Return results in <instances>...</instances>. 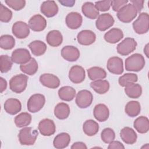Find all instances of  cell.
Returning <instances> with one entry per match:
<instances>
[{"label":"cell","instance_id":"43","mask_svg":"<svg viewBox=\"0 0 149 149\" xmlns=\"http://www.w3.org/2000/svg\"><path fill=\"white\" fill-rule=\"evenodd\" d=\"M12 17V12L4 6L2 3L0 5V20L2 22L8 23Z\"/></svg>","mask_w":149,"mask_h":149},{"label":"cell","instance_id":"7","mask_svg":"<svg viewBox=\"0 0 149 149\" xmlns=\"http://www.w3.org/2000/svg\"><path fill=\"white\" fill-rule=\"evenodd\" d=\"M137 46V42L133 38L127 37L117 45V52L119 54L126 56L133 52Z\"/></svg>","mask_w":149,"mask_h":149},{"label":"cell","instance_id":"35","mask_svg":"<svg viewBox=\"0 0 149 149\" xmlns=\"http://www.w3.org/2000/svg\"><path fill=\"white\" fill-rule=\"evenodd\" d=\"M99 130L98 124L93 119H88L84 122L83 125V130L88 136L96 134Z\"/></svg>","mask_w":149,"mask_h":149},{"label":"cell","instance_id":"44","mask_svg":"<svg viewBox=\"0 0 149 149\" xmlns=\"http://www.w3.org/2000/svg\"><path fill=\"white\" fill-rule=\"evenodd\" d=\"M5 2L8 6L16 11L20 10L26 5L24 0H5Z\"/></svg>","mask_w":149,"mask_h":149},{"label":"cell","instance_id":"40","mask_svg":"<svg viewBox=\"0 0 149 149\" xmlns=\"http://www.w3.org/2000/svg\"><path fill=\"white\" fill-rule=\"evenodd\" d=\"M138 80V77L136 74L127 73H125L119 78L118 83L122 87H125L126 85L134 83Z\"/></svg>","mask_w":149,"mask_h":149},{"label":"cell","instance_id":"1","mask_svg":"<svg viewBox=\"0 0 149 149\" xmlns=\"http://www.w3.org/2000/svg\"><path fill=\"white\" fill-rule=\"evenodd\" d=\"M145 59L141 54L136 53L125 60V69L130 72H139L145 66Z\"/></svg>","mask_w":149,"mask_h":149},{"label":"cell","instance_id":"14","mask_svg":"<svg viewBox=\"0 0 149 149\" xmlns=\"http://www.w3.org/2000/svg\"><path fill=\"white\" fill-rule=\"evenodd\" d=\"M85 77V70L81 66H73L69 72V78L70 80L74 84H79L83 82Z\"/></svg>","mask_w":149,"mask_h":149},{"label":"cell","instance_id":"27","mask_svg":"<svg viewBox=\"0 0 149 149\" xmlns=\"http://www.w3.org/2000/svg\"><path fill=\"white\" fill-rule=\"evenodd\" d=\"M81 11L83 15L90 19H95L99 16V11L97 9L93 3L86 2L81 6Z\"/></svg>","mask_w":149,"mask_h":149},{"label":"cell","instance_id":"8","mask_svg":"<svg viewBox=\"0 0 149 149\" xmlns=\"http://www.w3.org/2000/svg\"><path fill=\"white\" fill-rule=\"evenodd\" d=\"M93 100L92 93L87 90H82L76 95L75 102L80 108H86L90 106Z\"/></svg>","mask_w":149,"mask_h":149},{"label":"cell","instance_id":"16","mask_svg":"<svg viewBox=\"0 0 149 149\" xmlns=\"http://www.w3.org/2000/svg\"><path fill=\"white\" fill-rule=\"evenodd\" d=\"M40 81L45 87L55 89L60 85V80L55 75L51 73H44L40 77Z\"/></svg>","mask_w":149,"mask_h":149},{"label":"cell","instance_id":"6","mask_svg":"<svg viewBox=\"0 0 149 149\" xmlns=\"http://www.w3.org/2000/svg\"><path fill=\"white\" fill-rule=\"evenodd\" d=\"M45 102V98L41 94H34L28 100L27 107L29 112L36 113L40 111Z\"/></svg>","mask_w":149,"mask_h":149},{"label":"cell","instance_id":"42","mask_svg":"<svg viewBox=\"0 0 149 149\" xmlns=\"http://www.w3.org/2000/svg\"><path fill=\"white\" fill-rule=\"evenodd\" d=\"M101 138L105 143L109 144L115 139V133L113 129L110 127H107L101 132Z\"/></svg>","mask_w":149,"mask_h":149},{"label":"cell","instance_id":"36","mask_svg":"<svg viewBox=\"0 0 149 149\" xmlns=\"http://www.w3.org/2000/svg\"><path fill=\"white\" fill-rule=\"evenodd\" d=\"M38 68L37 62L34 58H31L27 63L20 65V70L24 73L30 76L34 74L37 72Z\"/></svg>","mask_w":149,"mask_h":149},{"label":"cell","instance_id":"3","mask_svg":"<svg viewBox=\"0 0 149 149\" xmlns=\"http://www.w3.org/2000/svg\"><path fill=\"white\" fill-rule=\"evenodd\" d=\"M137 13L135 6L130 3L126 4L117 12V17L120 22L128 23L137 16Z\"/></svg>","mask_w":149,"mask_h":149},{"label":"cell","instance_id":"22","mask_svg":"<svg viewBox=\"0 0 149 149\" xmlns=\"http://www.w3.org/2000/svg\"><path fill=\"white\" fill-rule=\"evenodd\" d=\"M120 136L122 141L127 144H133L136 142L137 136L135 131L131 127H125L120 132Z\"/></svg>","mask_w":149,"mask_h":149},{"label":"cell","instance_id":"32","mask_svg":"<svg viewBox=\"0 0 149 149\" xmlns=\"http://www.w3.org/2000/svg\"><path fill=\"white\" fill-rule=\"evenodd\" d=\"M90 87L98 94H104L109 89V83L106 80H97L90 83Z\"/></svg>","mask_w":149,"mask_h":149},{"label":"cell","instance_id":"28","mask_svg":"<svg viewBox=\"0 0 149 149\" xmlns=\"http://www.w3.org/2000/svg\"><path fill=\"white\" fill-rule=\"evenodd\" d=\"M70 107L65 102L58 103L54 108V115L59 119H65L70 114Z\"/></svg>","mask_w":149,"mask_h":149},{"label":"cell","instance_id":"50","mask_svg":"<svg viewBox=\"0 0 149 149\" xmlns=\"http://www.w3.org/2000/svg\"><path fill=\"white\" fill-rule=\"evenodd\" d=\"M58 2L61 3L63 6H68V7H72L74 5L75 3V1H58Z\"/></svg>","mask_w":149,"mask_h":149},{"label":"cell","instance_id":"47","mask_svg":"<svg viewBox=\"0 0 149 149\" xmlns=\"http://www.w3.org/2000/svg\"><path fill=\"white\" fill-rule=\"evenodd\" d=\"M130 3L136 8L137 12L140 13L144 7V1L143 0H131Z\"/></svg>","mask_w":149,"mask_h":149},{"label":"cell","instance_id":"30","mask_svg":"<svg viewBox=\"0 0 149 149\" xmlns=\"http://www.w3.org/2000/svg\"><path fill=\"white\" fill-rule=\"evenodd\" d=\"M133 126L139 133H146L149 130V120L146 116H139L134 121Z\"/></svg>","mask_w":149,"mask_h":149},{"label":"cell","instance_id":"13","mask_svg":"<svg viewBox=\"0 0 149 149\" xmlns=\"http://www.w3.org/2000/svg\"><path fill=\"white\" fill-rule=\"evenodd\" d=\"M40 133L44 136H50L56 131V126L54 121L48 118L41 120L38 126Z\"/></svg>","mask_w":149,"mask_h":149},{"label":"cell","instance_id":"19","mask_svg":"<svg viewBox=\"0 0 149 149\" xmlns=\"http://www.w3.org/2000/svg\"><path fill=\"white\" fill-rule=\"evenodd\" d=\"M78 42L83 45H90L96 40L95 34L91 30H84L80 31L77 36Z\"/></svg>","mask_w":149,"mask_h":149},{"label":"cell","instance_id":"33","mask_svg":"<svg viewBox=\"0 0 149 149\" xmlns=\"http://www.w3.org/2000/svg\"><path fill=\"white\" fill-rule=\"evenodd\" d=\"M125 92L129 98H138L142 94V88L139 84L131 83L125 87Z\"/></svg>","mask_w":149,"mask_h":149},{"label":"cell","instance_id":"9","mask_svg":"<svg viewBox=\"0 0 149 149\" xmlns=\"http://www.w3.org/2000/svg\"><path fill=\"white\" fill-rule=\"evenodd\" d=\"M30 52L26 48H17L14 50L11 55V59L13 62L23 65L27 63L31 59Z\"/></svg>","mask_w":149,"mask_h":149},{"label":"cell","instance_id":"51","mask_svg":"<svg viewBox=\"0 0 149 149\" xmlns=\"http://www.w3.org/2000/svg\"><path fill=\"white\" fill-rule=\"evenodd\" d=\"M0 81H1V93H2L7 87V82L5 79H4L3 77L0 78Z\"/></svg>","mask_w":149,"mask_h":149},{"label":"cell","instance_id":"15","mask_svg":"<svg viewBox=\"0 0 149 149\" xmlns=\"http://www.w3.org/2000/svg\"><path fill=\"white\" fill-rule=\"evenodd\" d=\"M29 26L34 31H41L45 29L47 21L41 15H35L29 19Z\"/></svg>","mask_w":149,"mask_h":149},{"label":"cell","instance_id":"21","mask_svg":"<svg viewBox=\"0 0 149 149\" xmlns=\"http://www.w3.org/2000/svg\"><path fill=\"white\" fill-rule=\"evenodd\" d=\"M4 109L10 115H16L22 109L21 102L16 98H9L4 103Z\"/></svg>","mask_w":149,"mask_h":149},{"label":"cell","instance_id":"38","mask_svg":"<svg viewBox=\"0 0 149 149\" xmlns=\"http://www.w3.org/2000/svg\"><path fill=\"white\" fill-rule=\"evenodd\" d=\"M15 123L18 127L29 125L31 121V115L27 112H22L15 118Z\"/></svg>","mask_w":149,"mask_h":149},{"label":"cell","instance_id":"48","mask_svg":"<svg viewBox=\"0 0 149 149\" xmlns=\"http://www.w3.org/2000/svg\"><path fill=\"white\" fill-rule=\"evenodd\" d=\"M109 144L108 147V149H116V148L124 149L125 148V146L123 145V144L119 141L113 140Z\"/></svg>","mask_w":149,"mask_h":149},{"label":"cell","instance_id":"17","mask_svg":"<svg viewBox=\"0 0 149 149\" xmlns=\"http://www.w3.org/2000/svg\"><path fill=\"white\" fill-rule=\"evenodd\" d=\"M61 56L67 61L74 62L79 58L80 51L76 47L66 45L62 49Z\"/></svg>","mask_w":149,"mask_h":149},{"label":"cell","instance_id":"26","mask_svg":"<svg viewBox=\"0 0 149 149\" xmlns=\"http://www.w3.org/2000/svg\"><path fill=\"white\" fill-rule=\"evenodd\" d=\"M70 142V135L65 132L57 134L54 139L53 144L55 148L62 149L67 147Z\"/></svg>","mask_w":149,"mask_h":149},{"label":"cell","instance_id":"52","mask_svg":"<svg viewBox=\"0 0 149 149\" xmlns=\"http://www.w3.org/2000/svg\"><path fill=\"white\" fill-rule=\"evenodd\" d=\"M144 52L145 53L147 57L148 58V44H146V45L145 46V48H144Z\"/></svg>","mask_w":149,"mask_h":149},{"label":"cell","instance_id":"10","mask_svg":"<svg viewBox=\"0 0 149 149\" xmlns=\"http://www.w3.org/2000/svg\"><path fill=\"white\" fill-rule=\"evenodd\" d=\"M114 22V19L110 13H102L97 17L95 26L98 30L104 31L112 27L113 25Z\"/></svg>","mask_w":149,"mask_h":149},{"label":"cell","instance_id":"23","mask_svg":"<svg viewBox=\"0 0 149 149\" xmlns=\"http://www.w3.org/2000/svg\"><path fill=\"white\" fill-rule=\"evenodd\" d=\"M94 116L99 122L106 121L109 115V111L107 105L104 104H99L95 106L93 111Z\"/></svg>","mask_w":149,"mask_h":149},{"label":"cell","instance_id":"34","mask_svg":"<svg viewBox=\"0 0 149 149\" xmlns=\"http://www.w3.org/2000/svg\"><path fill=\"white\" fill-rule=\"evenodd\" d=\"M87 73L89 79L93 81L104 79L107 77L105 70L98 66H93L89 68L87 70Z\"/></svg>","mask_w":149,"mask_h":149},{"label":"cell","instance_id":"25","mask_svg":"<svg viewBox=\"0 0 149 149\" xmlns=\"http://www.w3.org/2000/svg\"><path fill=\"white\" fill-rule=\"evenodd\" d=\"M46 41L50 46L57 47L62 44L63 36L59 31L53 30L48 33L46 36Z\"/></svg>","mask_w":149,"mask_h":149},{"label":"cell","instance_id":"24","mask_svg":"<svg viewBox=\"0 0 149 149\" xmlns=\"http://www.w3.org/2000/svg\"><path fill=\"white\" fill-rule=\"evenodd\" d=\"M105 40L110 44H115L123 37L122 31L118 28H112L104 34Z\"/></svg>","mask_w":149,"mask_h":149},{"label":"cell","instance_id":"20","mask_svg":"<svg viewBox=\"0 0 149 149\" xmlns=\"http://www.w3.org/2000/svg\"><path fill=\"white\" fill-rule=\"evenodd\" d=\"M83 22L81 15L76 12H72L68 13L65 19V22L67 26L70 29H77L79 28Z\"/></svg>","mask_w":149,"mask_h":149},{"label":"cell","instance_id":"46","mask_svg":"<svg viewBox=\"0 0 149 149\" xmlns=\"http://www.w3.org/2000/svg\"><path fill=\"white\" fill-rule=\"evenodd\" d=\"M128 1L127 0H115V1H111V6L113 11L118 12L122 7L125 6L127 4Z\"/></svg>","mask_w":149,"mask_h":149},{"label":"cell","instance_id":"12","mask_svg":"<svg viewBox=\"0 0 149 149\" xmlns=\"http://www.w3.org/2000/svg\"><path fill=\"white\" fill-rule=\"evenodd\" d=\"M107 68L111 73L121 74L123 72V60L118 56L111 57L107 61Z\"/></svg>","mask_w":149,"mask_h":149},{"label":"cell","instance_id":"39","mask_svg":"<svg viewBox=\"0 0 149 149\" xmlns=\"http://www.w3.org/2000/svg\"><path fill=\"white\" fill-rule=\"evenodd\" d=\"M15 45V40L14 37L9 34L1 36L0 38V47L2 49L9 50L12 49Z\"/></svg>","mask_w":149,"mask_h":149},{"label":"cell","instance_id":"29","mask_svg":"<svg viewBox=\"0 0 149 149\" xmlns=\"http://www.w3.org/2000/svg\"><path fill=\"white\" fill-rule=\"evenodd\" d=\"M76 94L74 88L70 86L62 87L58 90L59 97L63 101H70L74 99Z\"/></svg>","mask_w":149,"mask_h":149},{"label":"cell","instance_id":"5","mask_svg":"<svg viewBox=\"0 0 149 149\" xmlns=\"http://www.w3.org/2000/svg\"><path fill=\"white\" fill-rule=\"evenodd\" d=\"M134 31L138 34H143L148 32L149 30V16L146 12L139 14L137 19L133 23Z\"/></svg>","mask_w":149,"mask_h":149},{"label":"cell","instance_id":"2","mask_svg":"<svg viewBox=\"0 0 149 149\" xmlns=\"http://www.w3.org/2000/svg\"><path fill=\"white\" fill-rule=\"evenodd\" d=\"M38 134L36 129H33L31 127H26L20 130L18 134L19 141L22 145L32 146L36 142Z\"/></svg>","mask_w":149,"mask_h":149},{"label":"cell","instance_id":"4","mask_svg":"<svg viewBox=\"0 0 149 149\" xmlns=\"http://www.w3.org/2000/svg\"><path fill=\"white\" fill-rule=\"evenodd\" d=\"M28 76L19 74L13 76L9 81V88L15 93H21L26 88L28 81Z\"/></svg>","mask_w":149,"mask_h":149},{"label":"cell","instance_id":"49","mask_svg":"<svg viewBox=\"0 0 149 149\" xmlns=\"http://www.w3.org/2000/svg\"><path fill=\"white\" fill-rule=\"evenodd\" d=\"M72 149H76V148H81V149H87V147L85 143L81 142V141H77L72 144L71 146Z\"/></svg>","mask_w":149,"mask_h":149},{"label":"cell","instance_id":"18","mask_svg":"<svg viewBox=\"0 0 149 149\" xmlns=\"http://www.w3.org/2000/svg\"><path fill=\"white\" fill-rule=\"evenodd\" d=\"M58 6L54 1H44L40 6L41 12L47 17L55 16L58 12Z\"/></svg>","mask_w":149,"mask_h":149},{"label":"cell","instance_id":"41","mask_svg":"<svg viewBox=\"0 0 149 149\" xmlns=\"http://www.w3.org/2000/svg\"><path fill=\"white\" fill-rule=\"evenodd\" d=\"M13 61L7 55H2L0 57V70L2 73L9 72L12 66Z\"/></svg>","mask_w":149,"mask_h":149},{"label":"cell","instance_id":"31","mask_svg":"<svg viewBox=\"0 0 149 149\" xmlns=\"http://www.w3.org/2000/svg\"><path fill=\"white\" fill-rule=\"evenodd\" d=\"M32 54L37 56L43 55L47 50V45L45 42L40 40H35L29 44Z\"/></svg>","mask_w":149,"mask_h":149},{"label":"cell","instance_id":"11","mask_svg":"<svg viewBox=\"0 0 149 149\" xmlns=\"http://www.w3.org/2000/svg\"><path fill=\"white\" fill-rule=\"evenodd\" d=\"M12 31L16 38L23 39L29 36L30 34V27L25 22L17 21L13 24Z\"/></svg>","mask_w":149,"mask_h":149},{"label":"cell","instance_id":"37","mask_svg":"<svg viewBox=\"0 0 149 149\" xmlns=\"http://www.w3.org/2000/svg\"><path fill=\"white\" fill-rule=\"evenodd\" d=\"M140 104L137 101H130L125 105V113L130 117L137 116L140 113Z\"/></svg>","mask_w":149,"mask_h":149},{"label":"cell","instance_id":"45","mask_svg":"<svg viewBox=\"0 0 149 149\" xmlns=\"http://www.w3.org/2000/svg\"><path fill=\"white\" fill-rule=\"evenodd\" d=\"M111 4V1L105 0L97 1L95 2V6L98 11L105 12L110 9Z\"/></svg>","mask_w":149,"mask_h":149}]
</instances>
